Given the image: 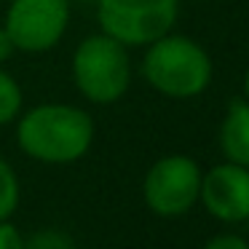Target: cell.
I'll return each instance as SVG.
<instances>
[{"mask_svg":"<svg viewBox=\"0 0 249 249\" xmlns=\"http://www.w3.org/2000/svg\"><path fill=\"white\" fill-rule=\"evenodd\" d=\"M19 206V179L6 158H0V222L17 212Z\"/></svg>","mask_w":249,"mask_h":249,"instance_id":"cell-10","label":"cell"},{"mask_svg":"<svg viewBox=\"0 0 249 249\" xmlns=\"http://www.w3.org/2000/svg\"><path fill=\"white\" fill-rule=\"evenodd\" d=\"M145 49L142 75L161 97L193 99L209 89L212 56L193 38L166 33Z\"/></svg>","mask_w":249,"mask_h":249,"instance_id":"cell-2","label":"cell"},{"mask_svg":"<svg viewBox=\"0 0 249 249\" xmlns=\"http://www.w3.org/2000/svg\"><path fill=\"white\" fill-rule=\"evenodd\" d=\"M14 51H17V46H14V40L8 38L6 27H0V67H3L8 59H11V56H14Z\"/></svg>","mask_w":249,"mask_h":249,"instance_id":"cell-14","label":"cell"},{"mask_svg":"<svg viewBox=\"0 0 249 249\" xmlns=\"http://www.w3.org/2000/svg\"><path fill=\"white\" fill-rule=\"evenodd\" d=\"M0 249H24V238L19 228L11 225L8 220L0 222Z\"/></svg>","mask_w":249,"mask_h":249,"instance_id":"cell-12","label":"cell"},{"mask_svg":"<svg viewBox=\"0 0 249 249\" xmlns=\"http://www.w3.org/2000/svg\"><path fill=\"white\" fill-rule=\"evenodd\" d=\"M201 193V169L190 156H163L145 174L142 196L158 217H179L190 212Z\"/></svg>","mask_w":249,"mask_h":249,"instance_id":"cell-6","label":"cell"},{"mask_svg":"<svg viewBox=\"0 0 249 249\" xmlns=\"http://www.w3.org/2000/svg\"><path fill=\"white\" fill-rule=\"evenodd\" d=\"M3 27L17 51H51L70 27V0H11Z\"/></svg>","mask_w":249,"mask_h":249,"instance_id":"cell-5","label":"cell"},{"mask_svg":"<svg viewBox=\"0 0 249 249\" xmlns=\"http://www.w3.org/2000/svg\"><path fill=\"white\" fill-rule=\"evenodd\" d=\"M244 97H247V102H249V67H247V72H244Z\"/></svg>","mask_w":249,"mask_h":249,"instance_id":"cell-15","label":"cell"},{"mask_svg":"<svg viewBox=\"0 0 249 249\" xmlns=\"http://www.w3.org/2000/svg\"><path fill=\"white\" fill-rule=\"evenodd\" d=\"M24 249H75V244L59 231H38L24 241Z\"/></svg>","mask_w":249,"mask_h":249,"instance_id":"cell-11","label":"cell"},{"mask_svg":"<svg viewBox=\"0 0 249 249\" xmlns=\"http://www.w3.org/2000/svg\"><path fill=\"white\" fill-rule=\"evenodd\" d=\"M94 142V118L65 102L35 105L17 124V145L40 163H72Z\"/></svg>","mask_w":249,"mask_h":249,"instance_id":"cell-1","label":"cell"},{"mask_svg":"<svg viewBox=\"0 0 249 249\" xmlns=\"http://www.w3.org/2000/svg\"><path fill=\"white\" fill-rule=\"evenodd\" d=\"M206 212L222 222L249 220V169L238 163H217L201 174V193Z\"/></svg>","mask_w":249,"mask_h":249,"instance_id":"cell-7","label":"cell"},{"mask_svg":"<svg viewBox=\"0 0 249 249\" xmlns=\"http://www.w3.org/2000/svg\"><path fill=\"white\" fill-rule=\"evenodd\" d=\"M204 249H249V244L244 241L241 236H231V233H225V236L209 238Z\"/></svg>","mask_w":249,"mask_h":249,"instance_id":"cell-13","label":"cell"},{"mask_svg":"<svg viewBox=\"0 0 249 249\" xmlns=\"http://www.w3.org/2000/svg\"><path fill=\"white\" fill-rule=\"evenodd\" d=\"M179 17V0H99L97 22L105 35L131 46H150L172 33Z\"/></svg>","mask_w":249,"mask_h":249,"instance_id":"cell-4","label":"cell"},{"mask_svg":"<svg viewBox=\"0 0 249 249\" xmlns=\"http://www.w3.org/2000/svg\"><path fill=\"white\" fill-rule=\"evenodd\" d=\"M220 147L231 163L249 169V102L233 99L220 126Z\"/></svg>","mask_w":249,"mask_h":249,"instance_id":"cell-8","label":"cell"},{"mask_svg":"<svg viewBox=\"0 0 249 249\" xmlns=\"http://www.w3.org/2000/svg\"><path fill=\"white\" fill-rule=\"evenodd\" d=\"M22 102H24L22 86L17 83V78L8 75V72L0 67V126L11 124V121L22 113Z\"/></svg>","mask_w":249,"mask_h":249,"instance_id":"cell-9","label":"cell"},{"mask_svg":"<svg viewBox=\"0 0 249 249\" xmlns=\"http://www.w3.org/2000/svg\"><path fill=\"white\" fill-rule=\"evenodd\" d=\"M72 81L89 102H118L131 86L129 49L105 33L83 38L72 54Z\"/></svg>","mask_w":249,"mask_h":249,"instance_id":"cell-3","label":"cell"}]
</instances>
